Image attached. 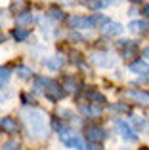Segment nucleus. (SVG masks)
Masks as SVG:
<instances>
[{"instance_id": "nucleus-6", "label": "nucleus", "mask_w": 149, "mask_h": 150, "mask_svg": "<svg viewBox=\"0 0 149 150\" xmlns=\"http://www.w3.org/2000/svg\"><path fill=\"white\" fill-rule=\"evenodd\" d=\"M44 95L48 97V99H52V101H59L61 97L65 95V89H63V86H59L57 82H50V86L44 89Z\"/></svg>"}, {"instance_id": "nucleus-7", "label": "nucleus", "mask_w": 149, "mask_h": 150, "mask_svg": "<svg viewBox=\"0 0 149 150\" xmlns=\"http://www.w3.org/2000/svg\"><path fill=\"white\" fill-rule=\"evenodd\" d=\"M90 59H92V63H96L97 67H101V69H109V67L115 65V59H113L109 53H92Z\"/></svg>"}, {"instance_id": "nucleus-11", "label": "nucleus", "mask_w": 149, "mask_h": 150, "mask_svg": "<svg viewBox=\"0 0 149 150\" xmlns=\"http://www.w3.org/2000/svg\"><path fill=\"white\" fill-rule=\"evenodd\" d=\"M71 25L74 29H92V21H90V17H82V15H74L71 17Z\"/></svg>"}, {"instance_id": "nucleus-18", "label": "nucleus", "mask_w": 149, "mask_h": 150, "mask_svg": "<svg viewBox=\"0 0 149 150\" xmlns=\"http://www.w3.org/2000/svg\"><path fill=\"white\" fill-rule=\"evenodd\" d=\"M11 76V69L10 67H0V84H8V80H10Z\"/></svg>"}, {"instance_id": "nucleus-14", "label": "nucleus", "mask_w": 149, "mask_h": 150, "mask_svg": "<svg viewBox=\"0 0 149 150\" xmlns=\"http://www.w3.org/2000/svg\"><path fill=\"white\" fill-rule=\"evenodd\" d=\"M86 99L92 103V105H100L101 106L105 103V95H103V93H100V91H96V89H92V91L86 93Z\"/></svg>"}, {"instance_id": "nucleus-29", "label": "nucleus", "mask_w": 149, "mask_h": 150, "mask_svg": "<svg viewBox=\"0 0 149 150\" xmlns=\"http://www.w3.org/2000/svg\"><path fill=\"white\" fill-rule=\"evenodd\" d=\"M140 150H149V148H147V146H143V148H140Z\"/></svg>"}, {"instance_id": "nucleus-21", "label": "nucleus", "mask_w": 149, "mask_h": 150, "mask_svg": "<svg viewBox=\"0 0 149 150\" xmlns=\"http://www.w3.org/2000/svg\"><path fill=\"white\" fill-rule=\"evenodd\" d=\"M31 21H33V17H31V13H29V11H23V13H19L17 15V23H19V25H29V23Z\"/></svg>"}, {"instance_id": "nucleus-16", "label": "nucleus", "mask_w": 149, "mask_h": 150, "mask_svg": "<svg viewBox=\"0 0 149 150\" xmlns=\"http://www.w3.org/2000/svg\"><path fill=\"white\" fill-rule=\"evenodd\" d=\"M63 88H65V91H71V93H74L78 89V82L74 80L73 76H67L63 80Z\"/></svg>"}, {"instance_id": "nucleus-20", "label": "nucleus", "mask_w": 149, "mask_h": 150, "mask_svg": "<svg viewBox=\"0 0 149 150\" xmlns=\"http://www.w3.org/2000/svg\"><path fill=\"white\" fill-rule=\"evenodd\" d=\"M50 82H52V80H50V78H44V76H37V78H34V84H37V88H40L42 91H44V89L50 86Z\"/></svg>"}, {"instance_id": "nucleus-5", "label": "nucleus", "mask_w": 149, "mask_h": 150, "mask_svg": "<svg viewBox=\"0 0 149 150\" xmlns=\"http://www.w3.org/2000/svg\"><path fill=\"white\" fill-rule=\"evenodd\" d=\"M86 137H88L90 143L100 144V143L105 141V129H101L100 125H88V127H86Z\"/></svg>"}, {"instance_id": "nucleus-27", "label": "nucleus", "mask_w": 149, "mask_h": 150, "mask_svg": "<svg viewBox=\"0 0 149 150\" xmlns=\"http://www.w3.org/2000/svg\"><path fill=\"white\" fill-rule=\"evenodd\" d=\"M143 13H145V17H149V4H147L145 8H143Z\"/></svg>"}, {"instance_id": "nucleus-1", "label": "nucleus", "mask_w": 149, "mask_h": 150, "mask_svg": "<svg viewBox=\"0 0 149 150\" xmlns=\"http://www.w3.org/2000/svg\"><path fill=\"white\" fill-rule=\"evenodd\" d=\"M21 120L27 127V133H29L33 139H46L50 135V125H48V114L40 108H23L21 110Z\"/></svg>"}, {"instance_id": "nucleus-4", "label": "nucleus", "mask_w": 149, "mask_h": 150, "mask_svg": "<svg viewBox=\"0 0 149 150\" xmlns=\"http://www.w3.org/2000/svg\"><path fill=\"white\" fill-rule=\"evenodd\" d=\"M124 97L130 99L136 105H142V106H149V93L143 91V89H126L124 91Z\"/></svg>"}, {"instance_id": "nucleus-17", "label": "nucleus", "mask_w": 149, "mask_h": 150, "mask_svg": "<svg viewBox=\"0 0 149 150\" xmlns=\"http://www.w3.org/2000/svg\"><path fill=\"white\" fill-rule=\"evenodd\" d=\"M63 63H65V59L61 57V55H56V57H52V59H48V61H46V65L50 67V69H59V67H63Z\"/></svg>"}, {"instance_id": "nucleus-3", "label": "nucleus", "mask_w": 149, "mask_h": 150, "mask_svg": "<svg viewBox=\"0 0 149 150\" xmlns=\"http://www.w3.org/2000/svg\"><path fill=\"white\" fill-rule=\"evenodd\" d=\"M115 127H117V131L120 133V137H122L124 141H128V143H136V141H138V133H136L126 122L115 120Z\"/></svg>"}, {"instance_id": "nucleus-23", "label": "nucleus", "mask_w": 149, "mask_h": 150, "mask_svg": "<svg viewBox=\"0 0 149 150\" xmlns=\"http://www.w3.org/2000/svg\"><path fill=\"white\" fill-rule=\"evenodd\" d=\"M50 13H52V17H56V19H65V17H67V15H65V11L57 10V8H52V10H50Z\"/></svg>"}, {"instance_id": "nucleus-22", "label": "nucleus", "mask_w": 149, "mask_h": 150, "mask_svg": "<svg viewBox=\"0 0 149 150\" xmlns=\"http://www.w3.org/2000/svg\"><path fill=\"white\" fill-rule=\"evenodd\" d=\"M17 74H19V78H31V69H27V67H19L17 69Z\"/></svg>"}, {"instance_id": "nucleus-30", "label": "nucleus", "mask_w": 149, "mask_h": 150, "mask_svg": "<svg viewBox=\"0 0 149 150\" xmlns=\"http://www.w3.org/2000/svg\"><path fill=\"white\" fill-rule=\"evenodd\" d=\"M130 2H136V4H138V2H140V0H130Z\"/></svg>"}, {"instance_id": "nucleus-9", "label": "nucleus", "mask_w": 149, "mask_h": 150, "mask_svg": "<svg viewBox=\"0 0 149 150\" xmlns=\"http://www.w3.org/2000/svg\"><path fill=\"white\" fill-rule=\"evenodd\" d=\"M0 129L4 133H17V122L10 116H4L0 118Z\"/></svg>"}, {"instance_id": "nucleus-24", "label": "nucleus", "mask_w": 149, "mask_h": 150, "mask_svg": "<svg viewBox=\"0 0 149 150\" xmlns=\"http://www.w3.org/2000/svg\"><path fill=\"white\" fill-rule=\"evenodd\" d=\"M111 108L117 110V112H128V110H130L126 105H111Z\"/></svg>"}, {"instance_id": "nucleus-10", "label": "nucleus", "mask_w": 149, "mask_h": 150, "mask_svg": "<svg viewBox=\"0 0 149 150\" xmlns=\"http://www.w3.org/2000/svg\"><path fill=\"white\" fill-rule=\"evenodd\" d=\"M130 72H134V74H143V76H149V63L142 61V59H138V61L130 63Z\"/></svg>"}, {"instance_id": "nucleus-15", "label": "nucleus", "mask_w": 149, "mask_h": 150, "mask_svg": "<svg viewBox=\"0 0 149 150\" xmlns=\"http://www.w3.org/2000/svg\"><path fill=\"white\" fill-rule=\"evenodd\" d=\"M11 36H14L15 42H23L25 38H29V30H27L25 27H17V29H14Z\"/></svg>"}, {"instance_id": "nucleus-28", "label": "nucleus", "mask_w": 149, "mask_h": 150, "mask_svg": "<svg viewBox=\"0 0 149 150\" xmlns=\"http://www.w3.org/2000/svg\"><path fill=\"white\" fill-rule=\"evenodd\" d=\"M143 57H145L147 61H149V48H145V51H143Z\"/></svg>"}, {"instance_id": "nucleus-19", "label": "nucleus", "mask_w": 149, "mask_h": 150, "mask_svg": "<svg viewBox=\"0 0 149 150\" xmlns=\"http://www.w3.org/2000/svg\"><path fill=\"white\" fill-rule=\"evenodd\" d=\"M90 21H92V25L96 27V25H100V27H105L109 23V19L107 17H103V15H100V13H96L94 17H90Z\"/></svg>"}, {"instance_id": "nucleus-12", "label": "nucleus", "mask_w": 149, "mask_h": 150, "mask_svg": "<svg viewBox=\"0 0 149 150\" xmlns=\"http://www.w3.org/2000/svg\"><path fill=\"white\" fill-rule=\"evenodd\" d=\"M101 33H103L105 36H119V34L122 33V27H120L119 23H111L109 21L105 27H101Z\"/></svg>"}, {"instance_id": "nucleus-2", "label": "nucleus", "mask_w": 149, "mask_h": 150, "mask_svg": "<svg viewBox=\"0 0 149 150\" xmlns=\"http://www.w3.org/2000/svg\"><path fill=\"white\" fill-rule=\"evenodd\" d=\"M59 139H61V143H63L67 148H73V150H86V144H84V141H82V137L77 135V133L63 131Z\"/></svg>"}, {"instance_id": "nucleus-26", "label": "nucleus", "mask_w": 149, "mask_h": 150, "mask_svg": "<svg viewBox=\"0 0 149 150\" xmlns=\"http://www.w3.org/2000/svg\"><path fill=\"white\" fill-rule=\"evenodd\" d=\"M86 150H100V144H90V146H86Z\"/></svg>"}, {"instance_id": "nucleus-25", "label": "nucleus", "mask_w": 149, "mask_h": 150, "mask_svg": "<svg viewBox=\"0 0 149 150\" xmlns=\"http://www.w3.org/2000/svg\"><path fill=\"white\" fill-rule=\"evenodd\" d=\"M2 150H17V143H11V141H10V143L4 144V148H2Z\"/></svg>"}, {"instance_id": "nucleus-8", "label": "nucleus", "mask_w": 149, "mask_h": 150, "mask_svg": "<svg viewBox=\"0 0 149 150\" xmlns=\"http://www.w3.org/2000/svg\"><path fill=\"white\" fill-rule=\"evenodd\" d=\"M80 112L86 118H100L101 116V106L100 105H80Z\"/></svg>"}, {"instance_id": "nucleus-13", "label": "nucleus", "mask_w": 149, "mask_h": 150, "mask_svg": "<svg viewBox=\"0 0 149 150\" xmlns=\"http://www.w3.org/2000/svg\"><path fill=\"white\" fill-rule=\"evenodd\" d=\"M128 29H130V33H134V34H145L149 30V25L145 21H132L130 25H128Z\"/></svg>"}]
</instances>
